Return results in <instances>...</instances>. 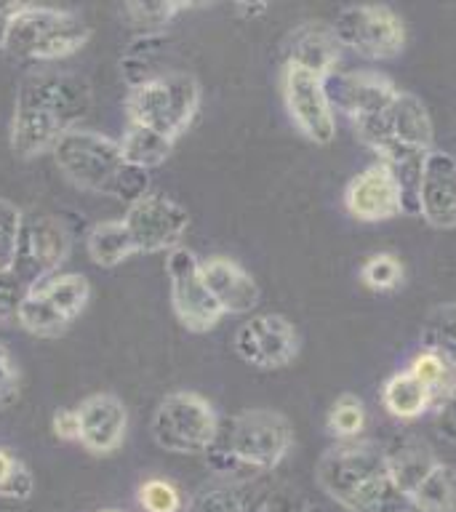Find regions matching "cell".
Instances as JSON below:
<instances>
[{
	"label": "cell",
	"mask_w": 456,
	"mask_h": 512,
	"mask_svg": "<svg viewBox=\"0 0 456 512\" xmlns=\"http://www.w3.org/2000/svg\"><path fill=\"white\" fill-rule=\"evenodd\" d=\"M30 288L70 323L86 310L88 299H91V286H88L86 275H80V272H51L46 278L35 280Z\"/></svg>",
	"instance_id": "22"
},
{
	"label": "cell",
	"mask_w": 456,
	"mask_h": 512,
	"mask_svg": "<svg viewBox=\"0 0 456 512\" xmlns=\"http://www.w3.org/2000/svg\"><path fill=\"white\" fill-rule=\"evenodd\" d=\"M315 483L344 512H411L387 451L374 440H339L318 459Z\"/></svg>",
	"instance_id": "1"
},
{
	"label": "cell",
	"mask_w": 456,
	"mask_h": 512,
	"mask_svg": "<svg viewBox=\"0 0 456 512\" xmlns=\"http://www.w3.org/2000/svg\"><path fill=\"white\" fill-rule=\"evenodd\" d=\"M387 451V462L395 483L403 488V494H411L427 472L440 462L438 456L432 454V448L419 438H400L395 446L384 448Z\"/></svg>",
	"instance_id": "23"
},
{
	"label": "cell",
	"mask_w": 456,
	"mask_h": 512,
	"mask_svg": "<svg viewBox=\"0 0 456 512\" xmlns=\"http://www.w3.org/2000/svg\"><path fill=\"white\" fill-rule=\"evenodd\" d=\"M232 350L243 363L262 371L286 368L299 355V331L286 315H256L240 323L232 336Z\"/></svg>",
	"instance_id": "12"
},
{
	"label": "cell",
	"mask_w": 456,
	"mask_h": 512,
	"mask_svg": "<svg viewBox=\"0 0 456 512\" xmlns=\"http://www.w3.org/2000/svg\"><path fill=\"white\" fill-rule=\"evenodd\" d=\"M99 512H120V510H99Z\"/></svg>",
	"instance_id": "44"
},
{
	"label": "cell",
	"mask_w": 456,
	"mask_h": 512,
	"mask_svg": "<svg viewBox=\"0 0 456 512\" xmlns=\"http://www.w3.org/2000/svg\"><path fill=\"white\" fill-rule=\"evenodd\" d=\"M51 427H54L56 438L80 440L78 408H62V411H56L54 419H51Z\"/></svg>",
	"instance_id": "41"
},
{
	"label": "cell",
	"mask_w": 456,
	"mask_h": 512,
	"mask_svg": "<svg viewBox=\"0 0 456 512\" xmlns=\"http://www.w3.org/2000/svg\"><path fill=\"white\" fill-rule=\"evenodd\" d=\"M166 275L171 307H174L179 323L192 334L214 331L222 323L224 310L203 278V262L198 259V254L187 246L171 248L166 254Z\"/></svg>",
	"instance_id": "7"
},
{
	"label": "cell",
	"mask_w": 456,
	"mask_h": 512,
	"mask_svg": "<svg viewBox=\"0 0 456 512\" xmlns=\"http://www.w3.org/2000/svg\"><path fill=\"white\" fill-rule=\"evenodd\" d=\"M240 11H246V14H251V16H256V14H264V8L267 6H238Z\"/></svg>",
	"instance_id": "43"
},
{
	"label": "cell",
	"mask_w": 456,
	"mask_h": 512,
	"mask_svg": "<svg viewBox=\"0 0 456 512\" xmlns=\"http://www.w3.org/2000/svg\"><path fill=\"white\" fill-rule=\"evenodd\" d=\"M339 62H342V43L336 40L331 24L304 22L291 32L286 64L310 70L328 80L334 72H339Z\"/></svg>",
	"instance_id": "20"
},
{
	"label": "cell",
	"mask_w": 456,
	"mask_h": 512,
	"mask_svg": "<svg viewBox=\"0 0 456 512\" xmlns=\"http://www.w3.org/2000/svg\"><path fill=\"white\" fill-rule=\"evenodd\" d=\"M355 134L368 150L376 155L387 147H414V150H432V118L424 102L411 91H398L390 110L382 118L366 120L355 126Z\"/></svg>",
	"instance_id": "10"
},
{
	"label": "cell",
	"mask_w": 456,
	"mask_h": 512,
	"mask_svg": "<svg viewBox=\"0 0 456 512\" xmlns=\"http://www.w3.org/2000/svg\"><path fill=\"white\" fill-rule=\"evenodd\" d=\"M366 406L358 395L344 392L334 400V406L328 408L326 430L328 435H334L336 440H358L366 430Z\"/></svg>",
	"instance_id": "30"
},
{
	"label": "cell",
	"mask_w": 456,
	"mask_h": 512,
	"mask_svg": "<svg viewBox=\"0 0 456 512\" xmlns=\"http://www.w3.org/2000/svg\"><path fill=\"white\" fill-rule=\"evenodd\" d=\"M24 238L22 208L0 198V272H11L19 262Z\"/></svg>",
	"instance_id": "32"
},
{
	"label": "cell",
	"mask_w": 456,
	"mask_h": 512,
	"mask_svg": "<svg viewBox=\"0 0 456 512\" xmlns=\"http://www.w3.org/2000/svg\"><path fill=\"white\" fill-rule=\"evenodd\" d=\"M435 430L443 438V443L456 446V384L435 406Z\"/></svg>",
	"instance_id": "40"
},
{
	"label": "cell",
	"mask_w": 456,
	"mask_h": 512,
	"mask_svg": "<svg viewBox=\"0 0 456 512\" xmlns=\"http://www.w3.org/2000/svg\"><path fill=\"white\" fill-rule=\"evenodd\" d=\"M80 446L96 456L115 454L128 430L126 403L115 392H94L78 406Z\"/></svg>",
	"instance_id": "16"
},
{
	"label": "cell",
	"mask_w": 456,
	"mask_h": 512,
	"mask_svg": "<svg viewBox=\"0 0 456 512\" xmlns=\"http://www.w3.org/2000/svg\"><path fill=\"white\" fill-rule=\"evenodd\" d=\"M54 160L70 182L96 195H110L134 203L147 195L150 174L128 166L120 142L91 128H72L54 147Z\"/></svg>",
	"instance_id": "3"
},
{
	"label": "cell",
	"mask_w": 456,
	"mask_h": 512,
	"mask_svg": "<svg viewBox=\"0 0 456 512\" xmlns=\"http://www.w3.org/2000/svg\"><path fill=\"white\" fill-rule=\"evenodd\" d=\"M294 448V427L272 408H246L219 422V432L206 462L211 470L232 483H243L262 472L275 470Z\"/></svg>",
	"instance_id": "2"
},
{
	"label": "cell",
	"mask_w": 456,
	"mask_h": 512,
	"mask_svg": "<svg viewBox=\"0 0 456 512\" xmlns=\"http://www.w3.org/2000/svg\"><path fill=\"white\" fill-rule=\"evenodd\" d=\"M192 8L190 3H126L123 14H126L128 24H134L142 32H160V27H166L176 14H182Z\"/></svg>",
	"instance_id": "34"
},
{
	"label": "cell",
	"mask_w": 456,
	"mask_h": 512,
	"mask_svg": "<svg viewBox=\"0 0 456 512\" xmlns=\"http://www.w3.org/2000/svg\"><path fill=\"white\" fill-rule=\"evenodd\" d=\"M19 395V366L6 344L0 342V408H8Z\"/></svg>",
	"instance_id": "39"
},
{
	"label": "cell",
	"mask_w": 456,
	"mask_h": 512,
	"mask_svg": "<svg viewBox=\"0 0 456 512\" xmlns=\"http://www.w3.org/2000/svg\"><path fill=\"white\" fill-rule=\"evenodd\" d=\"M123 224L134 240L136 254H168L171 248L182 246L184 232L190 227V214L182 203L163 192H147L128 203Z\"/></svg>",
	"instance_id": "9"
},
{
	"label": "cell",
	"mask_w": 456,
	"mask_h": 512,
	"mask_svg": "<svg viewBox=\"0 0 456 512\" xmlns=\"http://www.w3.org/2000/svg\"><path fill=\"white\" fill-rule=\"evenodd\" d=\"M67 131L72 128L54 110L16 96L14 118H11V150L19 158H38L43 152H54Z\"/></svg>",
	"instance_id": "18"
},
{
	"label": "cell",
	"mask_w": 456,
	"mask_h": 512,
	"mask_svg": "<svg viewBox=\"0 0 456 512\" xmlns=\"http://www.w3.org/2000/svg\"><path fill=\"white\" fill-rule=\"evenodd\" d=\"M331 104L347 112L352 126L366 123V120L382 118L390 110L392 99L398 96V88L387 75L374 70H352L334 72L326 80Z\"/></svg>",
	"instance_id": "13"
},
{
	"label": "cell",
	"mask_w": 456,
	"mask_h": 512,
	"mask_svg": "<svg viewBox=\"0 0 456 512\" xmlns=\"http://www.w3.org/2000/svg\"><path fill=\"white\" fill-rule=\"evenodd\" d=\"M416 512H456V467L438 462L408 494Z\"/></svg>",
	"instance_id": "26"
},
{
	"label": "cell",
	"mask_w": 456,
	"mask_h": 512,
	"mask_svg": "<svg viewBox=\"0 0 456 512\" xmlns=\"http://www.w3.org/2000/svg\"><path fill=\"white\" fill-rule=\"evenodd\" d=\"M283 99L288 118L310 142L331 144L336 136L334 104L328 96L326 80L310 70L286 64L283 70Z\"/></svg>",
	"instance_id": "11"
},
{
	"label": "cell",
	"mask_w": 456,
	"mask_h": 512,
	"mask_svg": "<svg viewBox=\"0 0 456 512\" xmlns=\"http://www.w3.org/2000/svg\"><path fill=\"white\" fill-rule=\"evenodd\" d=\"M403 275H406L403 264H400L398 256L392 254L368 256L360 267V280L371 291H395L403 283Z\"/></svg>",
	"instance_id": "35"
},
{
	"label": "cell",
	"mask_w": 456,
	"mask_h": 512,
	"mask_svg": "<svg viewBox=\"0 0 456 512\" xmlns=\"http://www.w3.org/2000/svg\"><path fill=\"white\" fill-rule=\"evenodd\" d=\"M150 430L155 443L171 454H206L219 432V414L200 392L176 390L158 403Z\"/></svg>",
	"instance_id": "6"
},
{
	"label": "cell",
	"mask_w": 456,
	"mask_h": 512,
	"mask_svg": "<svg viewBox=\"0 0 456 512\" xmlns=\"http://www.w3.org/2000/svg\"><path fill=\"white\" fill-rule=\"evenodd\" d=\"M24 240H27V256H24V262L32 270V283L59 270V264L67 259L72 246L70 230L59 219H54V216H38V219H32L27 224V230H24Z\"/></svg>",
	"instance_id": "21"
},
{
	"label": "cell",
	"mask_w": 456,
	"mask_h": 512,
	"mask_svg": "<svg viewBox=\"0 0 456 512\" xmlns=\"http://www.w3.org/2000/svg\"><path fill=\"white\" fill-rule=\"evenodd\" d=\"M200 83L190 72H160L128 88L126 112L131 123L158 131L176 142L200 110Z\"/></svg>",
	"instance_id": "5"
},
{
	"label": "cell",
	"mask_w": 456,
	"mask_h": 512,
	"mask_svg": "<svg viewBox=\"0 0 456 512\" xmlns=\"http://www.w3.org/2000/svg\"><path fill=\"white\" fill-rule=\"evenodd\" d=\"M171 147H174L171 139L152 131V128L136 126V123H131L123 139H120V152H123L128 166L142 168V171L163 166L168 155H171Z\"/></svg>",
	"instance_id": "27"
},
{
	"label": "cell",
	"mask_w": 456,
	"mask_h": 512,
	"mask_svg": "<svg viewBox=\"0 0 456 512\" xmlns=\"http://www.w3.org/2000/svg\"><path fill=\"white\" fill-rule=\"evenodd\" d=\"M344 208L358 222H387L403 214V195L395 176L382 160L363 168L344 190Z\"/></svg>",
	"instance_id": "14"
},
{
	"label": "cell",
	"mask_w": 456,
	"mask_h": 512,
	"mask_svg": "<svg viewBox=\"0 0 456 512\" xmlns=\"http://www.w3.org/2000/svg\"><path fill=\"white\" fill-rule=\"evenodd\" d=\"M422 350L438 352L456 368V302H446L427 315L419 331Z\"/></svg>",
	"instance_id": "28"
},
{
	"label": "cell",
	"mask_w": 456,
	"mask_h": 512,
	"mask_svg": "<svg viewBox=\"0 0 456 512\" xmlns=\"http://www.w3.org/2000/svg\"><path fill=\"white\" fill-rule=\"evenodd\" d=\"M22 8V3H0V48L6 46L8 27H11V19Z\"/></svg>",
	"instance_id": "42"
},
{
	"label": "cell",
	"mask_w": 456,
	"mask_h": 512,
	"mask_svg": "<svg viewBox=\"0 0 456 512\" xmlns=\"http://www.w3.org/2000/svg\"><path fill=\"white\" fill-rule=\"evenodd\" d=\"M203 278L224 315H246L259 304V283L230 256H208L203 262Z\"/></svg>",
	"instance_id": "19"
},
{
	"label": "cell",
	"mask_w": 456,
	"mask_h": 512,
	"mask_svg": "<svg viewBox=\"0 0 456 512\" xmlns=\"http://www.w3.org/2000/svg\"><path fill=\"white\" fill-rule=\"evenodd\" d=\"M32 491H35V478H32L30 467L0 448V496L24 502V499H30Z\"/></svg>",
	"instance_id": "33"
},
{
	"label": "cell",
	"mask_w": 456,
	"mask_h": 512,
	"mask_svg": "<svg viewBox=\"0 0 456 512\" xmlns=\"http://www.w3.org/2000/svg\"><path fill=\"white\" fill-rule=\"evenodd\" d=\"M16 96L32 99L54 110L59 118L67 120V126L78 128L80 120L91 110V88L80 75L64 70H43L32 72L22 80Z\"/></svg>",
	"instance_id": "15"
},
{
	"label": "cell",
	"mask_w": 456,
	"mask_h": 512,
	"mask_svg": "<svg viewBox=\"0 0 456 512\" xmlns=\"http://www.w3.org/2000/svg\"><path fill=\"white\" fill-rule=\"evenodd\" d=\"M88 38H91V27L75 11L22 3L11 19L3 48L16 59L54 62L80 51Z\"/></svg>",
	"instance_id": "4"
},
{
	"label": "cell",
	"mask_w": 456,
	"mask_h": 512,
	"mask_svg": "<svg viewBox=\"0 0 456 512\" xmlns=\"http://www.w3.org/2000/svg\"><path fill=\"white\" fill-rule=\"evenodd\" d=\"M195 512H248V499L238 488H216L200 496Z\"/></svg>",
	"instance_id": "38"
},
{
	"label": "cell",
	"mask_w": 456,
	"mask_h": 512,
	"mask_svg": "<svg viewBox=\"0 0 456 512\" xmlns=\"http://www.w3.org/2000/svg\"><path fill=\"white\" fill-rule=\"evenodd\" d=\"M16 320H19V326H22L24 331H30V334L35 336H46V339H54V336L64 334V331L72 326L70 320H64L62 315H59L43 296L35 294L32 288H27V296H24L22 304H19Z\"/></svg>",
	"instance_id": "29"
},
{
	"label": "cell",
	"mask_w": 456,
	"mask_h": 512,
	"mask_svg": "<svg viewBox=\"0 0 456 512\" xmlns=\"http://www.w3.org/2000/svg\"><path fill=\"white\" fill-rule=\"evenodd\" d=\"M139 504L144 512H182V488L166 478H150L139 486Z\"/></svg>",
	"instance_id": "36"
},
{
	"label": "cell",
	"mask_w": 456,
	"mask_h": 512,
	"mask_svg": "<svg viewBox=\"0 0 456 512\" xmlns=\"http://www.w3.org/2000/svg\"><path fill=\"white\" fill-rule=\"evenodd\" d=\"M86 251L91 256V262L99 264V267H118L120 262H126L128 256L136 254L134 240L128 235L123 219L96 222L88 230Z\"/></svg>",
	"instance_id": "25"
},
{
	"label": "cell",
	"mask_w": 456,
	"mask_h": 512,
	"mask_svg": "<svg viewBox=\"0 0 456 512\" xmlns=\"http://www.w3.org/2000/svg\"><path fill=\"white\" fill-rule=\"evenodd\" d=\"M382 403L400 422H414L435 406L430 390L411 371L392 374L382 387Z\"/></svg>",
	"instance_id": "24"
},
{
	"label": "cell",
	"mask_w": 456,
	"mask_h": 512,
	"mask_svg": "<svg viewBox=\"0 0 456 512\" xmlns=\"http://www.w3.org/2000/svg\"><path fill=\"white\" fill-rule=\"evenodd\" d=\"M27 288H30V283L16 270L0 272V323L16 318L19 304L27 296Z\"/></svg>",
	"instance_id": "37"
},
{
	"label": "cell",
	"mask_w": 456,
	"mask_h": 512,
	"mask_svg": "<svg viewBox=\"0 0 456 512\" xmlns=\"http://www.w3.org/2000/svg\"><path fill=\"white\" fill-rule=\"evenodd\" d=\"M419 214L435 230H456V155L432 147L424 158Z\"/></svg>",
	"instance_id": "17"
},
{
	"label": "cell",
	"mask_w": 456,
	"mask_h": 512,
	"mask_svg": "<svg viewBox=\"0 0 456 512\" xmlns=\"http://www.w3.org/2000/svg\"><path fill=\"white\" fill-rule=\"evenodd\" d=\"M331 27L342 48L371 62L395 59L406 48V24L390 6H347Z\"/></svg>",
	"instance_id": "8"
},
{
	"label": "cell",
	"mask_w": 456,
	"mask_h": 512,
	"mask_svg": "<svg viewBox=\"0 0 456 512\" xmlns=\"http://www.w3.org/2000/svg\"><path fill=\"white\" fill-rule=\"evenodd\" d=\"M408 371H411V374H414L416 379L427 387V390H430L435 406H438L440 398H443V395H446V392L456 384V368L451 366L448 360L440 358L438 352H432V350H422L419 355H414Z\"/></svg>",
	"instance_id": "31"
}]
</instances>
